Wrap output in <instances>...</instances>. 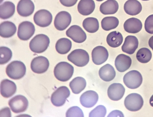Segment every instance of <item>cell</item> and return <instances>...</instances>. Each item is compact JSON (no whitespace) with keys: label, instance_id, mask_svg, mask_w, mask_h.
<instances>
[{"label":"cell","instance_id":"cell-29","mask_svg":"<svg viewBox=\"0 0 153 117\" xmlns=\"http://www.w3.org/2000/svg\"><path fill=\"white\" fill-rule=\"evenodd\" d=\"M86 82L82 77H78L74 78L70 82L69 85L73 93H80L85 88Z\"/></svg>","mask_w":153,"mask_h":117},{"label":"cell","instance_id":"cell-38","mask_svg":"<svg viewBox=\"0 0 153 117\" xmlns=\"http://www.w3.org/2000/svg\"><path fill=\"white\" fill-rule=\"evenodd\" d=\"M78 0H59L61 3L67 7H70L74 5Z\"/></svg>","mask_w":153,"mask_h":117},{"label":"cell","instance_id":"cell-22","mask_svg":"<svg viewBox=\"0 0 153 117\" xmlns=\"http://www.w3.org/2000/svg\"><path fill=\"white\" fill-rule=\"evenodd\" d=\"M125 12L131 15H135L138 14L142 10V5L137 0H128L124 5Z\"/></svg>","mask_w":153,"mask_h":117},{"label":"cell","instance_id":"cell-32","mask_svg":"<svg viewBox=\"0 0 153 117\" xmlns=\"http://www.w3.org/2000/svg\"><path fill=\"white\" fill-rule=\"evenodd\" d=\"M119 21L114 16H107L103 18L101 22L102 29L105 31H109L116 28L118 25Z\"/></svg>","mask_w":153,"mask_h":117},{"label":"cell","instance_id":"cell-36","mask_svg":"<svg viewBox=\"0 0 153 117\" xmlns=\"http://www.w3.org/2000/svg\"><path fill=\"white\" fill-rule=\"evenodd\" d=\"M66 117H84L82 110L78 107L74 106L70 108L66 113Z\"/></svg>","mask_w":153,"mask_h":117},{"label":"cell","instance_id":"cell-34","mask_svg":"<svg viewBox=\"0 0 153 117\" xmlns=\"http://www.w3.org/2000/svg\"><path fill=\"white\" fill-rule=\"evenodd\" d=\"M0 53L1 65L6 63L11 59L12 56V53L9 48L5 46L0 47Z\"/></svg>","mask_w":153,"mask_h":117},{"label":"cell","instance_id":"cell-41","mask_svg":"<svg viewBox=\"0 0 153 117\" xmlns=\"http://www.w3.org/2000/svg\"><path fill=\"white\" fill-rule=\"evenodd\" d=\"M148 43L149 47L153 50V36H152L149 39Z\"/></svg>","mask_w":153,"mask_h":117},{"label":"cell","instance_id":"cell-4","mask_svg":"<svg viewBox=\"0 0 153 117\" xmlns=\"http://www.w3.org/2000/svg\"><path fill=\"white\" fill-rule=\"evenodd\" d=\"M68 60L76 66L82 67L86 65L89 60V55L85 50L82 49L74 50L68 56Z\"/></svg>","mask_w":153,"mask_h":117},{"label":"cell","instance_id":"cell-20","mask_svg":"<svg viewBox=\"0 0 153 117\" xmlns=\"http://www.w3.org/2000/svg\"><path fill=\"white\" fill-rule=\"evenodd\" d=\"M131 63V59L130 57L124 54H120L115 59V65L118 71L122 72L129 68Z\"/></svg>","mask_w":153,"mask_h":117},{"label":"cell","instance_id":"cell-26","mask_svg":"<svg viewBox=\"0 0 153 117\" xmlns=\"http://www.w3.org/2000/svg\"><path fill=\"white\" fill-rule=\"evenodd\" d=\"M119 5L115 0H107L100 5V10L104 15L113 14L118 10Z\"/></svg>","mask_w":153,"mask_h":117},{"label":"cell","instance_id":"cell-40","mask_svg":"<svg viewBox=\"0 0 153 117\" xmlns=\"http://www.w3.org/2000/svg\"><path fill=\"white\" fill-rule=\"evenodd\" d=\"M120 114L122 115L123 114L121 112L118 110H114L111 112L107 116H121L120 115Z\"/></svg>","mask_w":153,"mask_h":117},{"label":"cell","instance_id":"cell-13","mask_svg":"<svg viewBox=\"0 0 153 117\" xmlns=\"http://www.w3.org/2000/svg\"><path fill=\"white\" fill-rule=\"evenodd\" d=\"M67 36L74 42L81 43L86 40V34L79 26L73 25L71 26L66 31Z\"/></svg>","mask_w":153,"mask_h":117},{"label":"cell","instance_id":"cell-1","mask_svg":"<svg viewBox=\"0 0 153 117\" xmlns=\"http://www.w3.org/2000/svg\"><path fill=\"white\" fill-rule=\"evenodd\" d=\"M74 72L73 66L69 63L61 62L55 66L54 74L55 77L59 80L66 82L72 77Z\"/></svg>","mask_w":153,"mask_h":117},{"label":"cell","instance_id":"cell-19","mask_svg":"<svg viewBox=\"0 0 153 117\" xmlns=\"http://www.w3.org/2000/svg\"><path fill=\"white\" fill-rule=\"evenodd\" d=\"M138 40L136 37L128 35L125 38L122 46V51L128 54H132L138 48Z\"/></svg>","mask_w":153,"mask_h":117},{"label":"cell","instance_id":"cell-6","mask_svg":"<svg viewBox=\"0 0 153 117\" xmlns=\"http://www.w3.org/2000/svg\"><path fill=\"white\" fill-rule=\"evenodd\" d=\"M124 104L126 108L131 111L140 110L143 104V100L139 94L133 93L129 94L125 98Z\"/></svg>","mask_w":153,"mask_h":117},{"label":"cell","instance_id":"cell-44","mask_svg":"<svg viewBox=\"0 0 153 117\" xmlns=\"http://www.w3.org/2000/svg\"><path fill=\"white\" fill-rule=\"evenodd\" d=\"M141 0L143 1H149V0Z\"/></svg>","mask_w":153,"mask_h":117},{"label":"cell","instance_id":"cell-7","mask_svg":"<svg viewBox=\"0 0 153 117\" xmlns=\"http://www.w3.org/2000/svg\"><path fill=\"white\" fill-rule=\"evenodd\" d=\"M8 104L12 111L15 113L25 111L28 105V102L24 96L19 95L11 98L8 102Z\"/></svg>","mask_w":153,"mask_h":117},{"label":"cell","instance_id":"cell-15","mask_svg":"<svg viewBox=\"0 0 153 117\" xmlns=\"http://www.w3.org/2000/svg\"><path fill=\"white\" fill-rule=\"evenodd\" d=\"M98 95L95 91L89 90L83 93L80 98V103L82 106L87 108L94 106L98 99Z\"/></svg>","mask_w":153,"mask_h":117},{"label":"cell","instance_id":"cell-37","mask_svg":"<svg viewBox=\"0 0 153 117\" xmlns=\"http://www.w3.org/2000/svg\"><path fill=\"white\" fill-rule=\"evenodd\" d=\"M144 28L148 33L153 34V14L148 16L144 23Z\"/></svg>","mask_w":153,"mask_h":117},{"label":"cell","instance_id":"cell-42","mask_svg":"<svg viewBox=\"0 0 153 117\" xmlns=\"http://www.w3.org/2000/svg\"><path fill=\"white\" fill-rule=\"evenodd\" d=\"M149 103L150 105L153 107V95L151 96L149 100Z\"/></svg>","mask_w":153,"mask_h":117},{"label":"cell","instance_id":"cell-11","mask_svg":"<svg viewBox=\"0 0 153 117\" xmlns=\"http://www.w3.org/2000/svg\"><path fill=\"white\" fill-rule=\"evenodd\" d=\"M71 21L70 14L66 11H62L56 16L54 22V26L58 30H63L69 25Z\"/></svg>","mask_w":153,"mask_h":117},{"label":"cell","instance_id":"cell-8","mask_svg":"<svg viewBox=\"0 0 153 117\" xmlns=\"http://www.w3.org/2000/svg\"><path fill=\"white\" fill-rule=\"evenodd\" d=\"M70 94V91L67 87H60L52 94L51 98V102L56 106H62L65 104Z\"/></svg>","mask_w":153,"mask_h":117},{"label":"cell","instance_id":"cell-9","mask_svg":"<svg viewBox=\"0 0 153 117\" xmlns=\"http://www.w3.org/2000/svg\"><path fill=\"white\" fill-rule=\"evenodd\" d=\"M35 30L34 26L32 23L27 21H23L19 26L18 36L22 40H27L33 35Z\"/></svg>","mask_w":153,"mask_h":117},{"label":"cell","instance_id":"cell-21","mask_svg":"<svg viewBox=\"0 0 153 117\" xmlns=\"http://www.w3.org/2000/svg\"><path fill=\"white\" fill-rule=\"evenodd\" d=\"M123 27L125 30L127 32L136 33L142 29V24L139 19L133 17L126 21L124 24Z\"/></svg>","mask_w":153,"mask_h":117},{"label":"cell","instance_id":"cell-27","mask_svg":"<svg viewBox=\"0 0 153 117\" xmlns=\"http://www.w3.org/2000/svg\"><path fill=\"white\" fill-rule=\"evenodd\" d=\"M15 7L14 4L10 1L4 2L0 6V17L3 19H8L14 13Z\"/></svg>","mask_w":153,"mask_h":117},{"label":"cell","instance_id":"cell-28","mask_svg":"<svg viewBox=\"0 0 153 117\" xmlns=\"http://www.w3.org/2000/svg\"><path fill=\"white\" fill-rule=\"evenodd\" d=\"M123 38L119 32L114 31L110 32L106 38V42L111 47L116 48L120 46L122 43Z\"/></svg>","mask_w":153,"mask_h":117},{"label":"cell","instance_id":"cell-17","mask_svg":"<svg viewBox=\"0 0 153 117\" xmlns=\"http://www.w3.org/2000/svg\"><path fill=\"white\" fill-rule=\"evenodd\" d=\"M35 6L31 0H20L17 6L18 13L23 17H27L31 15L33 12Z\"/></svg>","mask_w":153,"mask_h":117},{"label":"cell","instance_id":"cell-39","mask_svg":"<svg viewBox=\"0 0 153 117\" xmlns=\"http://www.w3.org/2000/svg\"><path fill=\"white\" fill-rule=\"evenodd\" d=\"M0 116H11L10 109L8 107H4L1 109L0 112Z\"/></svg>","mask_w":153,"mask_h":117},{"label":"cell","instance_id":"cell-3","mask_svg":"<svg viewBox=\"0 0 153 117\" xmlns=\"http://www.w3.org/2000/svg\"><path fill=\"white\" fill-rule=\"evenodd\" d=\"M50 41L49 37L43 34L34 36L30 40L29 47L33 52L40 53L45 52L49 46Z\"/></svg>","mask_w":153,"mask_h":117},{"label":"cell","instance_id":"cell-23","mask_svg":"<svg viewBox=\"0 0 153 117\" xmlns=\"http://www.w3.org/2000/svg\"><path fill=\"white\" fill-rule=\"evenodd\" d=\"M95 7L93 0H80L78 4L77 10L81 14L88 15L93 13Z\"/></svg>","mask_w":153,"mask_h":117},{"label":"cell","instance_id":"cell-16","mask_svg":"<svg viewBox=\"0 0 153 117\" xmlns=\"http://www.w3.org/2000/svg\"><path fill=\"white\" fill-rule=\"evenodd\" d=\"M125 89L123 86L120 83H113L108 87L107 94L111 100L117 101L123 96Z\"/></svg>","mask_w":153,"mask_h":117},{"label":"cell","instance_id":"cell-43","mask_svg":"<svg viewBox=\"0 0 153 117\" xmlns=\"http://www.w3.org/2000/svg\"><path fill=\"white\" fill-rule=\"evenodd\" d=\"M96 1H102L104 0H96Z\"/></svg>","mask_w":153,"mask_h":117},{"label":"cell","instance_id":"cell-18","mask_svg":"<svg viewBox=\"0 0 153 117\" xmlns=\"http://www.w3.org/2000/svg\"><path fill=\"white\" fill-rule=\"evenodd\" d=\"M16 91L15 83L11 80L5 79L2 80L0 84V92L1 95L6 98L13 95Z\"/></svg>","mask_w":153,"mask_h":117},{"label":"cell","instance_id":"cell-25","mask_svg":"<svg viewBox=\"0 0 153 117\" xmlns=\"http://www.w3.org/2000/svg\"><path fill=\"white\" fill-rule=\"evenodd\" d=\"M100 77L103 81L109 82L115 77L116 72L114 67L109 64H107L100 68L99 71Z\"/></svg>","mask_w":153,"mask_h":117},{"label":"cell","instance_id":"cell-35","mask_svg":"<svg viewBox=\"0 0 153 117\" xmlns=\"http://www.w3.org/2000/svg\"><path fill=\"white\" fill-rule=\"evenodd\" d=\"M106 113L105 107L102 105H99L91 110L89 117H105Z\"/></svg>","mask_w":153,"mask_h":117},{"label":"cell","instance_id":"cell-31","mask_svg":"<svg viewBox=\"0 0 153 117\" xmlns=\"http://www.w3.org/2000/svg\"><path fill=\"white\" fill-rule=\"evenodd\" d=\"M82 26L87 32L94 33L98 30L99 23L96 18L91 17H88L83 20Z\"/></svg>","mask_w":153,"mask_h":117},{"label":"cell","instance_id":"cell-12","mask_svg":"<svg viewBox=\"0 0 153 117\" xmlns=\"http://www.w3.org/2000/svg\"><path fill=\"white\" fill-rule=\"evenodd\" d=\"M49 65V61L47 58L43 56H39L32 60L30 68L33 72L40 74L45 72Z\"/></svg>","mask_w":153,"mask_h":117},{"label":"cell","instance_id":"cell-14","mask_svg":"<svg viewBox=\"0 0 153 117\" xmlns=\"http://www.w3.org/2000/svg\"><path fill=\"white\" fill-rule=\"evenodd\" d=\"M91 56L93 62L97 65H100L107 60L108 57V53L104 47L97 46L93 49Z\"/></svg>","mask_w":153,"mask_h":117},{"label":"cell","instance_id":"cell-2","mask_svg":"<svg viewBox=\"0 0 153 117\" xmlns=\"http://www.w3.org/2000/svg\"><path fill=\"white\" fill-rule=\"evenodd\" d=\"M26 68L25 64L20 61L11 62L7 66L6 72L10 78L14 79L22 78L25 75Z\"/></svg>","mask_w":153,"mask_h":117},{"label":"cell","instance_id":"cell-30","mask_svg":"<svg viewBox=\"0 0 153 117\" xmlns=\"http://www.w3.org/2000/svg\"><path fill=\"white\" fill-rule=\"evenodd\" d=\"M71 47V41L66 38H60L57 40L55 45L56 51L61 54L67 53L70 50Z\"/></svg>","mask_w":153,"mask_h":117},{"label":"cell","instance_id":"cell-10","mask_svg":"<svg viewBox=\"0 0 153 117\" xmlns=\"http://www.w3.org/2000/svg\"><path fill=\"white\" fill-rule=\"evenodd\" d=\"M33 20L37 25L41 27H46L49 25L51 23L52 15L48 10L42 9L35 13Z\"/></svg>","mask_w":153,"mask_h":117},{"label":"cell","instance_id":"cell-5","mask_svg":"<svg viewBox=\"0 0 153 117\" xmlns=\"http://www.w3.org/2000/svg\"><path fill=\"white\" fill-rule=\"evenodd\" d=\"M123 82L128 88L136 89L141 84L143 81L142 76L140 73L136 70L131 71L124 76Z\"/></svg>","mask_w":153,"mask_h":117},{"label":"cell","instance_id":"cell-33","mask_svg":"<svg viewBox=\"0 0 153 117\" xmlns=\"http://www.w3.org/2000/svg\"><path fill=\"white\" fill-rule=\"evenodd\" d=\"M136 57L137 60L139 62L142 63H146L151 60L152 57V53L148 48H142L138 51Z\"/></svg>","mask_w":153,"mask_h":117},{"label":"cell","instance_id":"cell-24","mask_svg":"<svg viewBox=\"0 0 153 117\" xmlns=\"http://www.w3.org/2000/svg\"><path fill=\"white\" fill-rule=\"evenodd\" d=\"M16 27L13 22L5 21L0 25V35L4 38H9L13 36L16 33Z\"/></svg>","mask_w":153,"mask_h":117}]
</instances>
